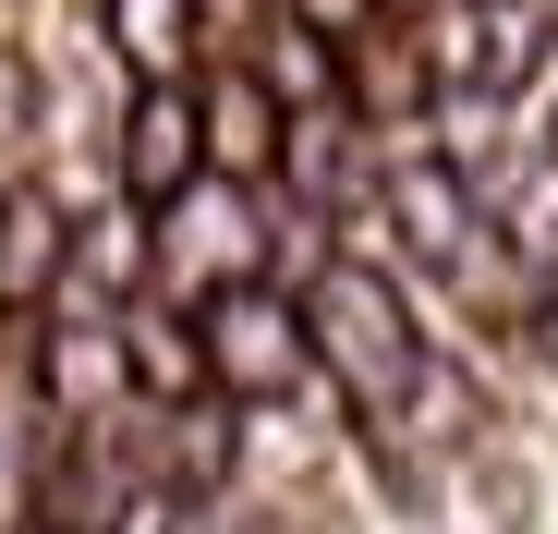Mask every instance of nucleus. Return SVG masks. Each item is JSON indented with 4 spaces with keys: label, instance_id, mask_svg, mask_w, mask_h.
<instances>
[{
    "label": "nucleus",
    "instance_id": "obj_1",
    "mask_svg": "<svg viewBox=\"0 0 558 534\" xmlns=\"http://www.w3.org/2000/svg\"><path fill=\"white\" fill-rule=\"evenodd\" d=\"M304 340H316V365L340 377V401L377 425V437L413 413V389H425V365H437V340L413 328L401 280L364 267V255H328L316 280H304Z\"/></svg>",
    "mask_w": 558,
    "mask_h": 534
},
{
    "label": "nucleus",
    "instance_id": "obj_2",
    "mask_svg": "<svg viewBox=\"0 0 558 534\" xmlns=\"http://www.w3.org/2000/svg\"><path fill=\"white\" fill-rule=\"evenodd\" d=\"M195 316V352H207V389L231 413L255 401H292L316 377V340H304V292H279V280H243V292H207V304H182Z\"/></svg>",
    "mask_w": 558,
    "mask_h": 534
},
{
    "label": "nucleus",
    "instance_id": "obj_3",
    "mask_svg": "<svg viewBox=\"0 0 558 534\" xmlns=\"http://www.w3.org/2000/svg\"><path fill=\"white\" fill-rule=\"evenodd\" d=\"M146 243H158V292L170 304H207V292L267 280V207H255V183H219V170L182 207H158Z\"/></svg>",
    "mask_w": 558,
    "mask_h": 534
},
{
    "label": "nucleus",
    "instance_id": "obj_4",
    "mask_svg": "<svg viewBox=\"0 0 558 534\" xmlns=\"http://www.w3.org/2000/svg\"><path fill=\"white\" fill-rule=\"evenodd\" d=\"M437 98H510V85L546 61V0H449L437 25H413Z\"/></svg>",
    "mask_w": 558,
    "mask_h": 534
},
{
    "label": "nucleus",
    "instance_id": "obj_5",
    "mask_svg": "<svg viewBox=\"0 0 558 534\" xmlns=\"http://www.w3.org/2000/svg\"><path fill=\"white\" fill-rule=\"evenodd\" d=\"M110 183L122 207H182L207 183V122H195V85H134L122 98V134H110Z\"/></svg>",
    "mask_w": 558,
    "mask_h": 534
},
{
    "label": "nucleus",
    "instance_id": "obj_6",
    "mask_svg": "<svg viewBox=\"0 0 558 534\" xmlns=\"http://www.w3.org/2000/svg\"><path fill=\"white\" fill-rule=\"evenodd\" d=\"M61 292H73V207L37 170H13L0 183V328H37Z\"/></svg>",
    "mask_w": 558,
    "mask_h": 534
},
{
    "label": "nucleus",
    "instance_id": "obj_7",
    "mask_svg": "<svg viewBox=\"0 0 558 534\" xmlns=\"http://www.w3.org/2000/svg\"><path fill=\"white\" fill-rule=\"evenodd\" d=\"M377 219H389V231H401V255H425V267H474V243H486L474 183H461L437 146H401V158L377 170Z\"/></svg>",
    "mask_w": 558,
    "mask_h": 534
},
{
    "label": "nucleus",
    "instance_id": "obj_8",
    "mask_svg": "<svg viewBox=\"0 0 558 534\" xmlns=\"http://www.w3.org/2000/svg\"><path fill=\"white\" fill-rule=\"evenodd\" d=\"M37 401L61 425H110L134 401V365H122V316H37Z\"/></svg>",
    "mask_w": 558,
    "mask_h": 534
},
{
    "label": "nucleus",
    "instance_id": "obj_9",
    "mask_svg": "<svg viewBox=\"0 0 558 534\" xmlns=\"http://www.w3.org/2000/svg\"><path fill=\"white\" fill-rule=\"evenodd\" d=\"M195 122H207V170H219V183H279V134H292V110L255 85V61H207L195 73Z\"/></svg>",
    "mask_w": 558,
    "mask_h": 534
},
{
    "label": "nucleus",
    "instance_id": "obj_10",
    "mask_svg": "<svg viewBox=\"0 0 558 534\" xmlns=\"http://www.w3.org/2000/svg\"><path fill=\"white\" fill-rule=\"evenodd\" d=\"M110 316H122V365H134V389H146L158 413L219 401V389H207V352H195V316H182L170 292H134V304H110Z\"/></svg>",
    "mask_w": 558,
    "mask_h": 534
},
{
    "label": "nucleus",
    "instance_id": "obj_11",
    "mask_svg": "<svg viewBox=\"0 0 558 534\" xmlns=\"http://www.w3.org/2000/svg\"><path fill=\"white\" fill-rule=\"evenodd\" d=\"M110 49L134 61V85H195V49H207V13L195 0H98Z\"/></svg>",
    "mask_w": 558,
    "mask_h": 534
},
{
    "label": "nucleus",
    "instance_id": "obj_12",
    "mask_svg": "<svg viewBox=\"0 0 558 534\" xmlns=\"http://www.w3.org/2000/svg\"><path fill=\"white\" fill-rule=\"evenodd\" d=\"M25 146H37V61L0 37V183L25 170Z\"/></svg>",
    "mask_w": 558,
    "mask_h": 534
},
{
    "label": "nucleus",
    "instance_id": "obj_13",
    "mask_svg": "<svg viewBox=\"0 0 558 534\" xmlns=\"http://www.w3.org/2000/svg\"><path fill=\"white\" fill-rule=\"evenodd\" d=\"M292 25L316 49H352V37H377V0H292Z\"/></svg>",
    "mask_w": 558,
    "mask_h": 534
},
{
    "label": "nucleus",
    "instance_id": "obj_14",
    "mask_svg": "<svg viewBox=\"0 0 558 534\" xmlns=\"http://www.w3.org/2000/svg\"><path fill=\"white\" fill-rule=\"evenodd\" d=\"M522 328H534V352H546V365H558V267H546V280H534V304H522Z\"/></svg>",
    "mask_w": 558,
    "mask_h": 534
},
{
    "label": "nucleus",
    "instance_id": "obj_15",
    "mask_svg": "<svg viewBox=\"0 0 558 534\" xmlns=\"http://www.w3.org/2000/svg\"><path fill=\"white\" fill-rule=\"evenodd\" d=\"M449 0H377V25H437Z\"/></svg>",
    "mask_w": 558,
    "mask_h": 534
}]
</instances>
